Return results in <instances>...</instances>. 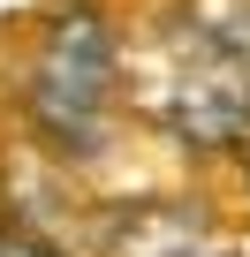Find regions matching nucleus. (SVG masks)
Instances as JSON below:
<instances>
[{
	"mask_svg": "<svg viewBox=\"0 0 250 257\" xmlns=\"http://www.w3.org/2000/svg\"><path fill=\"white\" fill-rule=\"evenodd\" d=\"M106 98H114V31L99 16H61L38 53V76H31L38 121L61 144H84L91 121L106 113Z\"/></svg>",
	"mask_w": 250,
	"mask_h": 257,
	"instance_id": "obj_2",
	"label": "nucleus"
},
{
	"mask_svg": "<svg viewBox=\"0 0 250 257\" xmlns=\"http://www.w3.org/2000/svg\"><path fill=\"white\" fill-rule=\"evenodd\" d=\"M106 257H227V242L212 234V219L197 204H137L99 234Z\"/></svg>",
	"mask_w": 250,
	"mask_h": 257,
	"instance_id": "obj_3",
	"label": "nucleus"
},
{
	"mask_svg": "<svg viewBox=\"0 0 250 257\" xmlns=\"http://www.w3.org/2000/svg\"><path fill=\"white\" fill-rule=\"evenodd\" d=\"M0 257H46L38 242H0Z\"/></svg>",
	"mask_w": 250,
	"mask_h": 257,
	"instance_id": "obj_4",
	"label": "nucleus"
},
{
	"mask_svg": "<svg viewBox=\"0 0 250 257\" xmlns=\"http://www.w3.org/2000/svg\"><path fill=\"white\" fill-rule=\"evenodd\" d=\"M144 106L190 144H235L250 128V68L212 38H197L190 16H175L159 31V68L144 83Z\"/></svg>",
	"mask_w": 250,
	"mask_h": 257,
	"instance_id": "obj_1",
	"label": "nucleus"
}]
</instances>
